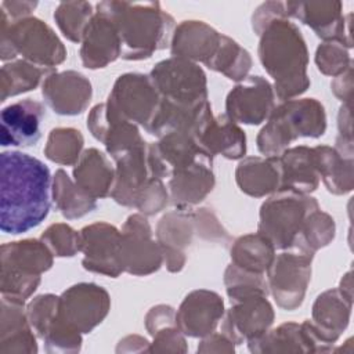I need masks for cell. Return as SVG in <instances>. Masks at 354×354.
Returning a JSON list of instances; mask_svg holds the SVG:
<instances>
[{"label": "cell", "mask_w": 354, "mask_h": 354, "mask_svg": "<svg viewBox=\"0 0 354 354\" xmlns=\"http://www.w3.org/2000/svg\"><path fill=\"white\" fill-rule=\"evenodd\" d=\"M53 180L40 159L21 152L0 153V230L19 235L40 225L51 209Z\"/></svg>", "instance_id": "cell-1"}, {"label": "cell", "mask_w": 354, "mask_h": 354, "mask_svg": "<svg viewBox=\"0 0 354 354\" xmlns=\"http://www.w3.org/2000/svg\"><path fill=\"white\" fill-rule=\"evenodd\" d=\"M259 59L274 79L279 101L296 98L310 87L308 51L300 29L289 18L271 21L259 35Z\"/></svg>", "instance_id": "cell-2"}, {"label": "cell", "mask_w": 354, "mask_h": 354, "mask_svg": "<svg viewBox=\"0 0 354 354\" xmlns=\"http://www.w3.org/2000/svg\"><path fill=\"white\" fill-rule=\"evenodd\" d=\"M97 10L113 22L120 40V57L127 61L149 58L155 51L166 48L174 32V18L158 1L129 3L101 1Z\"/></svg>", "instance_id": "cell-3"}, {"label": "cell", "mask_w": 354, "mask_h": 354, "mask_svg": "<svg viewBox=\"0 0 354 354\" xmlns=\"http://www.w3.org/2000/svg\"><path fill=\"white\" fill-rule=\"evenodd\" d=\"M326 130V115L315 98H292L274 106L257 134V148L264 156H281L299 137L318 138Z\"/></svg>", "instance_id": "cell-4"}, {"label": "cell", "mask_w": 354, "mask_h": 354, "mask_svg": "<svg viewBox=\"0 0 354 354\" xmlns=\"http://www.w3.org/2000/svg\"><path fill=\"white\" fill-rule=\"evenodd\" d=\"M18 55L37 66L55 69L66 58V48L44 21L28 17L11 22L0 11V58L14 61Z\"/></svg>", "instance_id": "cell-5"}, {"label": "cell", "mask_w": 354, "mask_h": 354, "mask_svg": "<svg viewBox=\"0 0 354 354\" xmlns=\"http://www.w3.org/2000/svg\"><path fill=\"white\" fill-rule=\"evenodd\" d=\"M54 254L41 239H22L0 248L1 296L29 299L41 281V274L53 266Z\"/></svg>", "instance_id": "cell-6"}, {"label": "cell", "mask_w": 354, "mask_h": 354, "mask_svg": "<svg viewBox=\"0 0 354 354\" xmlns=\"http://www.w3.org/2000/svg\"><path fill=\"white\" fill-rule=\"evenodd\" d=\"M318 207V202L313 196L279 188L263 202L259 213L257 232L264 235L275 249H292L307 217Z\"/></svg>", "instance_id": "cell-7"}, {"label": "cell", "mask_w": 354, "mask_h": 354, "mask_svg": "<svg viewBox=\"0 0 354 354\" xmlns=\"http://www.w3.org/2000/svg\"><path fill=\"white\" fill-rule=\"evenodd\" d=\"M149 77L162 100L185 108H198L207 102L206 75L192 61L170 57L158 62Z\"/></svg>", "instance_id": "cell-8"}, {"label": "cell", "mask_w": 354, "mask_h": 354, "mask_svg": "<svg viewBox=\"0 0 354 354\" xmlns=\"http://www.w3.org/2000/svg\"><path fill=\"white\" fill-rule=\"evenodd\" d=\"M313 257L297 249L275 254L266 277L278 307L293 311L301 306L311 279Z\"/></svg>", "instance_id": "cell-9"}, {"label": "cell", "mask_w": 354, "mask_h": 354, "mask_svg": "<svg viewBox=\"0 0 354 354\" xmlns=\"http://www.w3.org/2000/svg\"><path fill=\"white\" fill-rule=\"evenodd\" d=\"M111 297L95 283H76L58 297V318L79 333H90L108 315Z\"/></svg>", "instance_id": "cell-10"}, {"label": "cell", "mask_w": 354, "mask_h": 354, "mask_svg": "<svg viewBox=\"0 0 354 354\" xmlns=\"http://www.w3.org/2000/svg\"><path fill=\"white\" fill-rule=\"evenodd\" d=\"M160 95L151 82L149 75L124 73L120 75L106 100V104L122 118L142 126H149L158 106Z\"/></svg>", "instance_id": "cell-11"}, {"label": "cell", "mask_w": 354, "mask_h": 354, "mask_svg": "<svg viewBox=\"0 0 354 354\" xmlns=\"http://www.w3.org/2000/svg\"><path fill=\"white\" fill-rule=\"evenodd\" d=\"M120 261L131 275H149L163 264L162 250L152 238V230L142 213L127 217L120 231Z\"/></svg>", "instance_id": "cell-12"}, {"label": "cell", "mask_w": 354, "mask_h": 354, "mask_svg": "<svg viewBox=\"0 0 354 354\" xmlns=\"http://www.w3.org/2000/svg\"><path fill=\"white\" fill-rule=\"evenodd\" d=\"M153 178L163 180L155 167L149 142H144L116 160L109 196L122 206L136 207L140 194Z\"/></svg>", "instance_id": "cell-13"}, {"label": "cell", "mask_w": 354, "mask_h": 354, "mask_svg": "<svg viewBox=\"0 0 354 354\" xmlns=\"http://www.w3.org/2000/svg\"><path fill=\"white\" fill-rule=\"evenodd\" d=\"M120 231L105 221L80 230V252L83 268L116 278L123 271L120 261Z\"/></svg>", "instance_id": "cell-14"}, {"label": "cell", "mask_w": 354, "mask_h": 354, "mask_svg": "<svg viewBox=\"0 0 354 354\" xmlns=\"http://www.w3.org/2000/svg\"><path fill=\"white\" fill-rule=\"evenodd\" d=\"M274 317V308L267 296L253 295L231 300V307L221 318V333L234 344L248 343L266 333Z\"/></svg>", "instance_id": "cell-15"}, {"label": "cell", "mask_w": 354, "mask_h": 354, "mask_svg": "<svg viewBox=\"0 0 354 354\" xmlns=\"http://www.w3.org/2000/svg\"><path fill=\"white\" fill-rule=\"evenodd\" d=\"M275 106V93L263 76L253 75L239 82L227 95V116L235 123L260 124L268 119Z\"/></svg>", "instance_id": "cell-16"}, {"label": "cell", "mask_w": 354, "mask_h": 354, "mask_svg": "<svg viewBox=\"0 0 354 354\" xmlns=\"http://www.w3.org/2000/svg\"><path fill=\"white\" fill-rule=\"evenodd\" d=\"M87 127L115 160L145 142L137 124L122 118L106 102L93 106L87 116Z\"/></svg>", "instance_id": "cell-17"}, {"label": "cell", "mask_w": 354, "mask_h": 354, "mask_svg": "<svg viewBox=\"0 0 354 354\" xmlns=\"http://www.w3.org/2000/svg\"><path fill=\"white\" fill-rule=\"evenodd\" d=\"M196 235L195 209L177 207L158 221L156 242L162 250L163 263L170 272H178L185 266V249Z\"/></svg>", "instance_id": "cell-18"}, {"label": "cell", "mask_w": 354, "mask_h": 354, "mask_svg": "<svg viewBox=\"0 0 354 354\" xmlns=\"http://www.w3.org/2000/svg\"><path fill=\"white\" fill-rule=\"evenodd\" d=\"M213 156L202 152L191 163L171 171L167 183L170 202L177 207H192L214 188Z\"/></svg>", "instance_id": "cell-19"}, {"label": "cell", "mask_w": 354, "mask_h": 354, "mask_svg": "<svg viewBox=\"0 0 354 354\" xmlns=\"http://www.w3.org/2000/svg\"><path fill=\"white\" fill-rule=\"evenodd\" d=\"M41 95L55 113L75 116L87 109L93 88L90 80L80 72L55 71L43 80Z\"/></svg>", "instance_id": "cell-20"}, {"label": "cell", "mask_w": 354, "mask_h": 354, "mask_svg": "<svg viewBox=\"0 0 354 354\" xmlns=\"http://www.w3.org/2000/svg\"><path fill=\"white\" fill-rule=\"evenodd\" d=\"M223 315V297L213 290L196 289L184 297L176 311V322L184 336L202 339L216 330Z\"/></svg>", "instance_id": "cell-21"}, {"label": "cell", "mask_w": 354, "mask_h": 354, "mask_svg": "<svg viewBox=\"0 0 354 354\" xmlns=\"http://www.w3.org/2000/svg\"><path fill=\"white\" fill-rule=\"evenodd\" d=\"M44 116V105L32 98L19 100L4 106L0 113V145H35L41 137L40 124Z\"/></svg>", "instance_id": "cell-22"}, {"label": "cell", "mask_w": 354, "mask_h": 354, "mask_svg": "<svg viewBox=\"0 0 354 354\" xmlns=\"http://www.w3.org/2000/svg\"><path fill=\"white\" fill-rule=\"evenodd\" d=\"M288 17H293L310 26L315 35L325 41L337 40L351 47L350 30L344 29L348 22L342 15V3L339 1H288L285 3Z\"/></svg>", "instance_id": "cell-23"}, {"label": "cell", "mask_w": 354, "mask_h": 354, "mask_svg": "<svg viewBox=\"0 0 354 354\" xmlns=\"http://www.w3.org/2000/svg\"><path fill=\"white\" fill-rule=\"evenodd\" d=\"M24 300L1 296L0 354H36L37 343Z\"/></svg>", "instance_id": "cell-24"}, {"label": "cell", "mask_w": 354, "mask_h": 354, "mask_svg": "<svg viewBox=\"0 0 354 354\" xmlns=\"http://www.w3.org/2000/svg\"><path fill=\"white\" fill-rule=\"evenodd\" d=\"M119 57L120 40L118 30L112 19L97 10L82 40V64L88 69H98L105 68Z\"/></svg>", "instance_id": "cell-25"}, {"label": "cell", "mask_w": 354, "mask_h": 354, "mask_svg": "<svg viewBox=\"0 0 354 354\" xmlns=\"http://www.w3.org/2000/svg\"><path fill=\"white\" fill-rule=\"evenodd\" d=\"M221 36L223 33L203 21H183L174 28L171 36V55L206 65L217 51Z\"/></svg>", "instance_id": "cell-26"}, {"label": "cell", "mask_w": 354, "mask_h": 354, "mask_svg": "<svg viewBox=\"0 0 354 354\" xmlns=\"http://www.w3.org/2000/svg\"><path fill=\"white\" fill-rule=\"evenodd\" d=\"M195 137L199 145L212 156L221 155L227 159H241L246 153L245 131L227 115L213 116L201 124Z\"/></svg>", "instance_id": "cell-27"}, {"label": "cell", "mask_w": 354, "mask_h": 354, "mask_svg": "<svg viewBox=\"0 0 354 354\" xmlns=\"http://www.w3.org/2000/svg\"><path fill=\"white\" fill-rule=\"evenodd\" d=\"M278 158L282 177L281 188L301 194H308L318 188L321 176L315 148L306 145L288 148Z\"/></svg>", "instance_id": "cell-28"}, {"label": "cell", "mask_w": 354, "mask_h": 354, "mask_svg": "<svg viewBox=\"0 0 354 354\" xmlns=\"http://www.w3.org/2000/svg\"><path fill=\"white\" fill-rule=\"evenodd\" d=\"M239 189L254 198L271 195L281 188V165L275 156H249L242 159L235 170Z\"/></svg>", "instance_id": "cell-29"}, {"label": "cell", "mask_w": 354, "mask_h": 354, "mask_svg": "<svg viewBox=\"0 0 354 354\" xmlns=\"http://www.w3.org/2000/svg\"><path fill=\"white\" fill-rule=\"evenodd\" d=\"M350 310L351 299L337 289L326 290L317 297L310 321L326 344L333 346L346 329L350 319Z\"/></svg>", "instance_id": "cell-30"}, {"label": "cell", "mask_w": 354, "mask_h": 354, "mask_svg": "<svg viewBox=\"0 0 354 354\" xmlns=\"http://www.w3.org/2000/svg\"><path fill=\"white\" fill-rule=\"evenodd\" d=\"M115 169L108 156L97 148L82 152L73 167V181L93 199H101L111 194Z\"/></svg>", "instance_id": "cell-31"}, {"label": "cell", "mask_w": 354, "mask_h": 354, "mask_svg": "<svg viewBox=\"0 0 354 354\" xmlns=\"http://www.w3.org/2000/svg\"><path fill=\"white\" fill-rule=\"evenodd\" d=\"M230 253L234 266L249 272L266 275L275 257V248L264 235L254 232L236 238L231 243Z\"/></svg>", "instance_id": "cell-32"}, {"label": "cell", "mask_w": 354, "mask_h": 354, "mask_svg": "<svg viewBox=\"0 0 354 354\" xmlns=\"http://www.w3.org/2000/svg\"><path fill=\"white\" fill-rule=\"evenodd\" d=\"M318 158L321 180L326 189L335 195H342L353 188V156L339 152L328 145L314 147Z\"/></svg>", "instance_id": "cell-33"}, {"label": "cell", "mask_w": 354, "mask_h": 354, "mask_svg": "<svg viewBox=\"0 0 354 354\" xmlns=\"http://www.w3.org/2000/svg\"><path fill=\"white\" fill-rule=\"evenodd\" d=\"M55 72V69L37 66L26 59H14L6 62L0 69V101L4 102L10 97L35 90L41 79Z\"/></svg>", "instance_id": "cell-34"}, {"label": "cell", "mask_w": 354, "mask_h": 354, "mask_svg": "<svg viewBox=\"0 0 354 354\" xmlns=\"http://www.w3.org/2000/svg\"><path fill=\"white\" fill-rule=\"evenodd\" d=\"M53 201L68 220L80 218L97 207V199L84 194L62 169H58L53 177Z\"/></svg>", "instance_id": "cell-35"}, {"label": "cell", "mask_w": 354, "mask_h": 354, "mask_svg": "<svg viewBox=\"0 0 354 354\" xmlns=\"http://www.w3.org/2000/svg\"><path fill=\"white\" fill-rule=\"evenodd\" d=\"M252 353H308L301 324L286 322L248 342Z\"/></svg>", "instance_id": "cell-36"}, {"label": "cell", "mask_w": 354, "mask_h": 354, "mask_svg": "<svg viewBox=\"0 0 354 354\" xmlns=\"http://www.w3.org/2000/svg\"><path fill=\"white\" fill-rule=\"evenodd\" d=\"M206 66L212 71L223 73L231 80L242 82L248 77L252 68V57L249 51L241 47L234 39L223 35L217 51Z\"/></svg>", "instance_id": "cell-37"}, {"label": "cell", "mask_w": 354, "mask_h": 354, "mask_svg": "<svg viewBox=\"0 0 354 354\" xmlns=\"http://www.w3.org/2000/svg\"><path fill=\"white\" fill-rule=\"evenodd\" d=\"M84 138L82 133L73 127L53 129L47 137L44 155L58 165H76L83 149Z\"/></svg>", "instance_id": "cell-38"}, {"label": "cell", "mask_w": 354, "mask_h": 354, "mask_svg": "<svg viewBox=\"0 0 354 354\" xmlns=\"http://www.w3.org/2000/svg\"><path fill=\"white\" fill-rule=\"evenodd\" d=\"M94 14L91 4L87 1H64L55 8L54 19L68 40L80 43Z\"/></svg>", "instance_id": "cell-39"}, {"label": "cell", "mask_w": 354, "mask_h": 354, "mask_svg": "<svg viewBox=\"0 0 354 354\" xmlns=\"http://www.w3.org/2000/svg\"><path fill=\"white\" fill-rule=\"evenodd\" d=\"M333 238L335 221L328 213L322 212L318 207L307 217L303 230L297 238V242L292 249H297L314 256L318 249L329 245Z\"/></svg>", "instance_id": "cell-40"}, {"label": "cell", "mask_w": 354, "mask_h": 354, "mask_svg": "<svg viewBox=\"0 0 354 354\" xmlns=\"http://www.w3.org/2000/svg\"><path fill=\"white\" fill-rule=\"evenodd\" d=\"M224 285H225L227 295L231 300H236V299H242L253 295H260V296L270 295L266 275L241 270L232 263H230L228 267L225 268Z\"/></svg>", "instance_id": "cell-41"}, {"label": "cell", "mask_w": 354, "mask_h": 354, "mask_svg": "<svg viewBox=\"0 0 354 354\" xmlns=\"http://www.w3.org/2000/svg\"><path fill=\"white\" fill-rule=\"evenodd\" d=\"M40 239L55 257H72L80 252V231L64 223L47 227Z\"/></svg>", "instance_id": "cell-42"}, {"label": "cell", "mask_w": 354, "mask_h": 354, "mask_svg": "<svg viewBox=\"0 0 354 354\" xmlns=\"http://www.w3.org/2000/svg\"><path fill=\"white\" fill-rule=\"evenodd\" d=\"M58 297L51 293L39 295L26 304L28 321L37 337L43 339L58 314Z\"/></svg>", "instance_id": "cell-43"}, {"label": "cell", "mask_w": 354, "mask_h": 354, "mask_svg": "<svg viewBox=\"0 0 354 354\" xmlns=\"http://www.w3.org/2000/svg\"><path fill=\"white\" fill-rule=\"evenodd\" d=\"M315 64L324 75L339 76L351 68V59L344 46L337 40H328L318 46Z\"/></svg>", "instance_id": "cell-44"}, {"label": "cell", "mask_w": 354, "mask_h": 354, "mask_svg": "<svg viewBox=\"0 0 354 354\" xmlns=\"http://www.w3.org/2000/svg\"><path fill=\"white\" fill-rule=\"evenodd\" d=\"M152 346L149 347V353H185L187 344L184 339V333L176 325L165 326L156 330L153 335Z\"/></svg>", "instance_id": "cell-45"}, {"label": "cell", "mask_w": 354, "mask_h": 354, "mask_svg": "<svg viewBox=\"0 0 354 354\" xmlns=\"http://www.w3.org/2000/svg\"><path fill=\"white\" fill-rule=\"evenodd\" d=\"M277 18H289L285 3L281 1H266L256 8L252 15L253 32L259 36L263 29Z\"/></svg>", "instance_id": "cell-46"}, {"label": "cell", "mask_w": 354, "mask_h": 354, "mask_svg": "<svg viewBox=\"0 0 354 354\" xmlns=\"http://www.w3.org/2000/svg\"><path fill=\"white\" fill-rule=\"evenodd\" d=\"M176 324V310L167 304H158L152 307L145 315V328L151 336L156 330Z\"/></svg>", "instance_id": "cell-47"}, {"label": "cell", "mask_w": 354, "mask_h": 354, "mask_svg": "<svg viewBox=\"0 0 354 354\" xmlns=\"http://www.w3.org/2000/svg\"><path fill=\"white\" fill-rule=\"evenodd\" d=\"M37 7V1H25V0H6L0 4V11L14 22L30 17L33 10Z\"/></svg>", "instance_id": "cell-48"}, {"label": "cell", "mask_w": 354, "mask_h": 354, "mask_svg": "<svg viewBox=\"0 0 354 354\" xmlns=\"http://www.w3.org/2000/svg\"><path fill=\"white\" fill-rule=\"evenodd\" d=\"M234 342L224 333H210L202 337L198 346V353H234Z\"/></svg>", "instance_id": "cell-49"}]
</instances>
